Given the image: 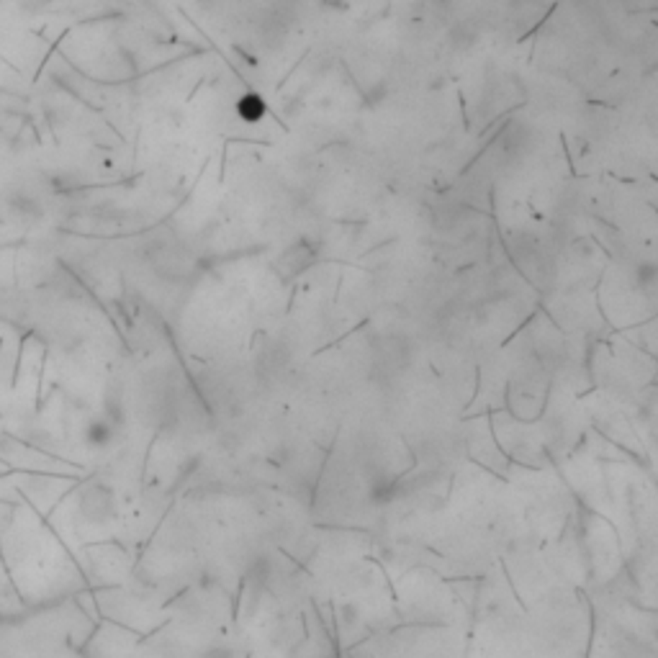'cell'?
Masks as SVG:
<instances>
[{"label": "cell", "mask_w": 658, "mask_h": 658, "mask_svg": "<svg viewBox=\"0 0 658 658\" xmlns=\"http://www.w3.org/2000/svg\"><path fill=\"white\" fill-rule=\"evenodd\" d=\"M237 111H240V116H242L245 121H249V124H255V121H260L262 116H265V103H262L260 95H255V93H249V95L240 98V103H237Z\"/></svg>", "instance_id": "7a4b0ae2"}, {"label": "cell", "mask_w": 658, "mask_h": 658, "mask_svg": "<svg viewBox=\"0 0 658 658\" xmlns=\"http://www.w3.org/2000/svg\"><path fill=\"white\" fill-rule=\"evenodd\" d=\"M139 640L142 635L134 630L111 620H100L86 643L80 645V653L86 658H134Z\"/></svg>", "instance_id": "6da1fadb"}]
</instances>
